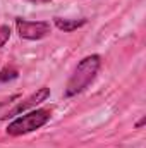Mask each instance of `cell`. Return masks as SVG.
Returning a JSON list of instances; mask_svg holds the SVG:
<instances>
[{"label":"cell","instance_id":"cell-9","mask_svg":"<svg viewBox=\"0 0 146 148\" xmlns=\"http://www.w3.org/2000/svg\"><path fill=\"white\" fill-rule=\"evenodd\" d=\"M145 117H143V119H141V121H139V122H138V124H136V127H141V126H143V124H145Z\"/></svg>","mask_w":146,"mask_h":148},{"label":"cell","instance_id":"cell-5","mask_svg":"<svg viewBox=\"0 0 146 148\" xmlns=\"http://www.w3.org/2000/svg\"><path fill=\"white\" fill-rule=\"evenodd\" d=\"M53 23H55V26H57L60 31L71 33V31H74V29L84 26V24H86V19H62V17H55Z\"/></svg>","mask_w":146,"mask_h":148},{"label":"cell","instance_id":"cell-1","mask_svg":"<svg viewBox=\"0 0 146 148\" xmlns=\"http://www.w3.org/2000/svg\"><path fill=\"white\" fill-rule=\"evenodd\" d=\"M100 66H102L100 55H88V57H84L77 64V67L74 69L72 76L69 77L64 95L69 98V97H76L81 91H84L93 83V79L96 77V74L100 71Z\"/></svg>","mask_w":146,"mask_h":148},{"label":"cell","instance_id":"cell-3","mask_svg":"<svg viewBox=\"0 0 146 148\" xmlns=\"http://www.w3.org/2000/svg\"><path fill=\"white\" fill-rule=\"evenodd\" d=\"M16 28L19 36L24 40H41L50 35V23L46 21H28V19L17 17Z\"/></svg>","mask_w":146,"mask_h":148},{"label":"cell","instance_id":"cell-4","mask_svg":"<svg viewBox=\"0 0 146 148\" xmlns=\"http://www.w3.org/2000/svg\"><path fill=\"white\" fill-rule=\"evenodd\" d=\"M48 97H50V88L43 86V88L36 90L35 93H31L28 98H24V100L17 102V105H16L14 109H10V110L7 112L5 115H2V119H9V117H14V115H21L23 112H26L28 109H31V107H36L38 103L45 102Z\"/></svg>","mask_w":146,"mask_h":148},{"label":"cell","instance_id":"cell-2","mask_svg":"<svg viewBox=\"0 0 146 148\" xmlns=\"http://www.w3.org/2000/svg\"><path fill=\"white\" fill-rule=\"evenodd\" d=\"M50 115H52V112L48 109H38V110H31L28 114H23L21 117L14 119L7 126V134L21 136V134L33 133V131H36L40 127H43L50 121Z\"/></svg>","mask_w":146,"mask_h":148},{"label":"cell","instance_id":"cell-6","mask_svg":"<svg viewBox=\"0 0 146 148\" xmlns=\"http://www.w3.org/2000/svg\"><path fill=\"white\" fill-rule=\"evenodd\" d=\"M10 38V28L9 26H0V48L9 41Z\"/></svg>","mask_w":146,"mask_h":148},{"label":"cell","instance_id":"cell-8","mask_svg":"<svg viewBox=\"0 0 146 148\" xmlns=\"http://www.w3.org/2000/svg\"><path fill=\"white\" fill-rule=\"evenodd\" d=\"M28 2H33V3H46L50 0H28Z\"/></svg>","mask_w":146,"mask_h":148},{"label":"cell","instance_id":"cell-7","mask_svg":"<svg viewBox=\"0 0 146 148\" xmlns=\"http://www.w3.org/2000/svg\"><path fill=\"white\" fill-rule=\"evenodd\" d=\"M17 76V71L16 69H7V71H3V73H0V81H7V79H14Z\"/></svg>","mask_w":146,"mask_h":148}]
</instances>
